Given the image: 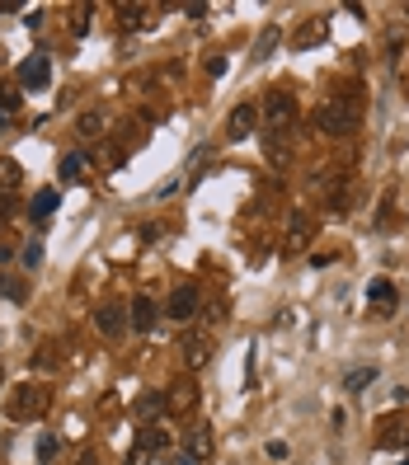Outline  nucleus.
<instances>
[{
	"mask_svg": "<svg viewBox=\"0 0 409 465\" xmlns=\"http://www.w3.org/2000/svg\"><path fill=\"white\" fill-rule=\"evenodd\" d=\"M358 118H363L358 99L353 94H334V99L320 103L315 123H320V132H330V136H348V132H358Z\"/></svg>",
	"mask_w": 409,
	"mask_h": 465,
	"instance_id": "nucleus-1",
	"label": "nucleus"
},
{
	"mask_svg": "<svg viewBox=\"0 0 409 465\" xmlns=\"http://www.w3.org/2000/svg\"><path fill=\"white\" fill-rule=\"evenodd\" d=\"M5 409H10L14 423H34V419H43V414H47V390L43 386H19Z\"/></svg>",
	"mask_w": 409,
	"mask_h": 465,
	"instance_id": "nucleus-2",
	"label": "nucleus"
},
{
	"mask_svg": "<svg viewBox=\"0 0 409 465\" xmlns=\"http://www.w3.org/2000/svg\"><path fill=\"white\" fill-rule=\"evenodd\" d=\"M263 123H268V132H292V123H296L292 90H268V99H263Z\"/></svg>",
	"mask_w": 409,
	"mask_h": 465,
	"instance_id": "nucleus-3",
	"label": "nucleus"
},
{
	"mask_svg": "<svg viewBox=\"0 0 409 465\" xmlns=\"http://www.w3.org/2000/svg\"><path fill=\"white\" fill-rule=\"evenodd\" d=\"M254 123H259V108H254V103H236V108H231V123H226V136L231 141H245V136L254 132Z\"/></svg>",
	"mask_w": 409,
	"mask_h": 465,
	"instance_id": "nucleus-4",
	"label": "nucleus"
},
{
	"mask_svg": "<svg viewBox=\"0 0 409 465\" xmlns=\"http://www.w3.org/2000/svg\"><path fill=\"white\" fill-rule=\"evenodd\" d=\"M212 451H216L212 428H193V432H183V456H193V461L203 465V461H212Z\"/></svg>",
	"mask_w": 409,
	"mask_h": 465,
	"instance_id": "nucleus-5",
	"label": "nucleus"
},
{
	"mask_svg": "<svg viewBox=\"0 0 409 465\" xmlns=\"http://www.w3.org/2000/svg\"><path fill=\"white\" fill-rule=\"evenodd\" d=\"M198 306H203L198 287H193V282H188V287H179V292L170 296V320H179V325H183V320H193V315H198Z\"/></svg>",
	"mask_w": 409,
	"mask_h": 465,
	"instance_id": "nucleus-6",
	"label": "nucleus"
},
{
	"mask_svg": "<svg viewBox=\"0 0 409 465\" xmlns=\"http://www.w3.org/2000/svg\"><path fill=\"white\" fill-rule=\"evenodd\" d=\"M19 80L29 85V90H43L47 80H52V61H47V57H29L19 66Z\"/></svg>",
	"mask_w": 409,
	"mask_h": 465,
	"instance_id": "nucleus-7",
	"label": "nucleus"
},
{
	"mask_svg": "<svg viewBox=\"0 0 409 465\" xmlns=\"http://www.w3.org/2000/svg\"><path fill=\"white\" fill-rule=\"evenodd\" d=\"M94 325H99L103 339H118V334L127 329V320H123V310H118V306H99V310H94Z\"/></svg>",
	"mask_w": 409,
	"mask_h": 465,
	"instance_id": "nucleus-8",
	"label": "nucleus"
},
{
	"mask_svg": "<svg viewBox=\"0 0 409 465\" xmlns=\"http://www.w3.org/2000/svg\"><path fill=\"white\" fill-rule=\"evenodd\" d=\"M367 301H372L381 315H390V310H395V287H390L386 277H376V282H367Z\"/></svg>",
	"mask_w": 409,
	"mask_h": 465,
	"instance_id": "nucleus-9",
	"label": "nucleus"
},
{
	"mask_svg": "<svg viewBox=\"0 0 409 465\" xmlns=\"http://www.w3.org/2000/svg\"><path fill=\"white\" fill-rule=\"evenodd\" d=\"M132 329H156V306H151L146 296H136L132 301V320H127Z\"/></svg>",
	"mask_w": 409,
	"mask_h": 465,
	"instance_id": "nucleus-10",
	"label": "nucleus"
},
{
	"mask_svg": "<svg viewBox=\"0 0 409 465\" xmlns=\"http://www.w3.org/2000/svg\"><path fill=\"white\" fill-rule=\"evenodd\" d=\"M24 183V170H19V160H0V193H14V188H19Z\"/></svg>",
	"mask_w": 409,
	"mask_h": 465,
	"instance_id": "nucleus-11",
	"label": "nucleus"
},
{
	"mask_svg": "<svg viewBox=\"0 0 409 465\" xmlns=\"http://www.w3.org/2000/svg\"><path fill=\"white\" fill-rule=\"evenodd\" d=\"M376 381V367H353L348 376H343V390H348V395H358V390H367Z\"/></svg>",
	"mask_w": 409,
	"mask_h": 465,
	"instance_id": "nucleus-12",
	"label": "nucleus"
},
{
	"mask_svg": "<svg viewBox=\"0 0 409 465\" xmlns=\"http://www.w3.org/2000/svg\"><path fill=\"white\" fill-rule=\"evenodd\" d=\"M52 212H57V193H52V188H43V193L34 198V207H29V216H34V221H47Z\"/></svg>",
	"mask_w": 409,
	"mask_h": 465,
	"instance_id": "nucleus-13",
	"label": "nucleus"
},
{
	"mask_svg": "<svg viewBox=\"0 0 409 465\" xmlns=\"http://www.w3.org/2000/svg\"><path fill=\"white\" fill-rule=\"evenodd\" d=\"M61 179H66V183H80V179H85V155H80V150H76V155H61Z\"/></svg>",
	"mask_w": 409,
	"mask_h": 465,
	"instance_id": "nucleus-14",
	"label": "nucleus"
},
{
	"mask_svg": "<svg viewBox=\"0 0 409 465\" xmlns=\"http://www.w3.org/2000/svg\"><path fill=\"white\" fill-rule=\"evenodd\" d=\"M183 348H188V367L198 372V367L207 362V339H203V334H188V339H183Z\"/></svg>",
	"mask_w": 409,
	"mask_h": 465,
	"instance_id": "nucleus-15",
	"label": "nucleus"
},
{
	"mask_svg": "<svg viewBox=\"0 0 409 465\" xmlns=\"http://www.w3.org/2000/svg\"><path fill=\"white\" fill-rule=\"evenodd\" d=\"M136 414H141V419H160V414H165V399H160L156 390H146V395L136 399Z\"/></svg>",
	"mask_w": 409,
	"mask_h": 465,
	"instance_id": "nucleus-16",
	"label": "nucleus"
},
{
	"mask_svg": "<svg viewBox=\"0 0 409 465\" xmlns=\"http://www.w3.org/2000/svg\"><path fill=\"white\" fill-rule=\"evenodd\" d=\"M325 29H330V24H325V19H310L306 29H301V34H296V47H315L320 38H325Z\"/></svg>",
	"mask_w": 409,
	"mask_h": 465,
	"instance_id": "nucleus-17",
	"label": "nucleus"
},
{
	"mask_svg": "<svg viewBox=\"0 0 409 465\" xmlns=\"http://www.w3.org/2000/svg\"><path fill=\"white\" fill-rule=\"evenodd\" d=\"M76 132L85 136V141H90V136H99V132H103V113H94V108H90V113H80Z\"/></svg>",
	"mask_w": 409,
	"mask_h": 465,
	"instance_id": "nucleus-18",
	"label": "nucleus"
},
{
	"mask_svg": "<svg viewBox=\"0 0 409 465\" xmlns=\"http://www.w3.org/2000/svg\"><path fill=\"white\" fill-rule=\"evenodd\" d=\"M278 38H283L278 29H263V34H259V43H254V57H259V61H268V57H273V47H278Z\"/></svg>",
	"mask_w": 409,
	"mask_h": 465,
	"instance_id": "nucleus-19",
	"label": "nucleus"
},
{
	"mask_svg": "<svg viewBox=\"0 0 409 465\" xmlns=\"http://www.w3.org/2000/svg\"><path fill=\"white\" fill-rule=\"evenodd\" d=\"M160 446H165V432H160V428H146L141 437H136V456H141V451H160Z\"/></svg>",
	"mask_w": 409,
	"mask_h": 465,
	"instance_id": "nucleus-20",
	"label": "nucleus"
},
{
	"mask_svg": "<svg viewBox=\"0 0 409 465\" xmlns=\"http://www.w3.org/2000/svg\"><path fill=\"white\" fill-rule=\"evenodd\" d=\"M193 404H198V386L188 381V386H179V390H174V409H193Z\"/></svg>",
	"mask_w": 409,
	"mask_h": 465,
	"instance_id": "nucleus-21",
	"label": "nucleus"
},
{
	"mask_svg": "<svg viewBox=\"0 0 409 465\" xmlns=\"http://www.w3.org/2000/svg\"><path fill=\"white\" fill-rule=\"evenodd\" d=\"M0 296H5V301H24V287L14 282V277H0Z\"/></svg>",
	"mask_w": 409,
	"mask_h": 465,
	"instance_id": "nucleus-22",
	"label": "nucleus"
},
{
	"mask_svg": "<svg viewBox=\"0 0 409 465\" xmlns=\"http://www.w3.org/2000/svg\"><path fill=\"white\" fill-rule=\"evenodd\" d=\"M141 14H146L141 5H123V24H127V29H141V24H146Z\"/></svg>",
	"mask_w": 409,
	"mask_h": 465,
	"instance_id": "nucleus-23",
	"label": "nucleus"
},
{
	"mask_svg": "<svg viewBox=\"0 0 409 465\" xmlns=\"http://www.w3.org/2000/svg\"><path fill=\"white\" fill-rule=\"evenodd\" d=\"M52 456H57V437H43V442H38V461H52Z\"/></svg>",
	"mask_w": 409,
	"mask_h": 465,
	"instance_id": "nucleus-24",
	"label": "nucleus"
},
{
	"mask_svg": "<svg viewBox=\"0 0 409 465\" xmlns=\"http://www.w3.org/2000/svg\"><path fill=\"white\" fill-rule=\"evenodd\" d=\"M24 263H29V268H38V263H43V245H38V240L24 250Z\"/></svg>",
	"mask_w": 409,
	"mask_h": 465,
	"instance_id": "nucleus-25",
	"label": "nucleus"
},
{
	"mask_svg": "<svg viewBox=\"0 0 409 465\" xmlns=\"http://www.w3.org/2000/svg\"><path fill=\"white\" fill-rule=\"evenodd\" d=\"M0 108H5V113H14V108H19V94H14V90H0Z\"/></svg>",
	"mask_w": 409,
	"mask_h": 465,
	"instance_id": "nucleus-26",
	"label": "nucleus"
},
{
	"mask_svg": "<svg viewBox=\"0 0 409 465\" xmlns=\"http://www.w3.org/2000/svg\"><path fill=\"white\" fill-rule=\"evenodd\" d=\"M268 456L273 461H287V442H268Z\"/></svg>",
	"mask_w": 409,
	"mask_h": 465,
	"instance_id": "nucleus-27",
	"label": "nucleus"
},
{
	"mask_svg": "<svg viewBox=\"0 0 409 465\" xmlns=\"http://www.w3.org/2000/svg\"><path fill=\"white\" fill-rule=\"evenodd\" d=\"M0 216H10V193H0Z\"/></svg>",
	"mask_w": 409,
	"mask_h": 465,
	"instance_id": "nucleus-28",
	"label": "nucleus"
},
{
	"mask_svg": "<svg viewBox=\"0 0 409 465\" xmlns=\"http://www.w3.org/2000/svg\"><path fill=\"white\" fill-rule=\"evenodd\" d=\"M80 465H94V451H80Z\"/></svg>",
	"mask_w": 409,
	"mask_h": 465,
	"instance_id": "nucleus-29",
	"label": "nucleus"
},
{
	"mask_svg": "<svg viewBox=\"0 0 409 465\" xmlns=\"http://www.w3.org/2000/svg\"><path fill=\"white\" fill-rule=\"evenodd\" d=\"M174 465H198V461H193V456H179V461H174Z\"/></svg>",
	"mask_w": 409,
	"mask_h": 465,
	"instance_id": "nucleus-30",
	"label": "nucleus"
},
{
	"mask_svg": "<svg viewBox=\"0 0 409 465\" xmlns=\"http://www.w3.org/2000/svg\"><path fill=\"white\" fill-rule=\"evenodd\" d=\"M5 259H10V245H0V263H5Z\"/></svg>",
	"mask_w": 409,
	"mask_h": 465,
	"instance_id": "nucleus-31",
	"label": "nucleus"
},
{
	"mask_svg": "<svg viewBox=\"0 0 409 465\" xmlns=\"http://www.w3.org/2000/svg\"><path fill=\"white\" fill-rule=\"evenodd\" d=\"M5 118H10V113H5V108H0V123H5Z\"/></svg>",
	"mask_w": 409,
	"mask_h": 465,
	"instance_id": "nucleus-32",
	"label": "nucleus"
},
{
	"mask_svg": "<svg viewBox=\"0 0 409 465\" xmlns=\"http://www.w3.org/2000/svg\"><path fill=\"white\" fill-rule=\"evenodd\" d=\"M146 465H156V461H146Z\"/></svg>",
	"mask_w": 409,
	"mask_h": 465,
	"instance_id": "nucleus-33",
	"label": "nucleus"
}]
</instances>
